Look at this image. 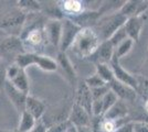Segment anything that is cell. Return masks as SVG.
Masks as SVG:
<instances>
[{"label": "cell", "instance_id": "obj_30", "mask_svg": "<svg viewBox=\"0 0 148 132\" xmlns=\"http://www.w3.org/2000/svg\"><path fill=\"white\" fill-rule=\"evenodd\" d=\"M126 39H128V37H127V34H126V31H125L124 25H123L122 28H119L117 31H116L114 34H113V35H112L108 41L113 44V46H114V49H115L118 44L122 43L124 40H126Z\"/></svg>", "mask_w": 148, "mask_h": 132}, {"label": "cell", "instance_id": "obj_32", "mask_svg": "<svg viewBox=\"0 0 148 132\" xmlns=\"http://www.w3.org/2000/svg\"><path fill=\"white\" fill-rule=\"evenodd\" d=\"M84 83L86 84V86L90 89H92V88H97V87H102V86H105V85H107L106 83L99 77L97 76L96 74H94V75L90 76V77H87L86 79L84 81Z\"/></svg>", "mask_w": 148, "mask_h": 132}, {"label": "cell", "instance_id": "obj_35", "mask_svg": "<svg viewBox=\"0 0 148 132\" xmlns=\"http://www.w3.org/2000/svg\"><path fill=\"white\" fill-rule=\"evenodd\" d=\"M92 114L95 117H103V102L102 99L99 100H93L92 104Z\"/></svg>", "mask_w": 148, "mask_h": 132}, {"label": "cell", "instance_id": "obj_15", "mask_svg": "<svg viewBox=\"0 0 148 132\" xmlns=\"http://www.w3.org/2000/svg\"><path fill=\"white\" fill-rule=\"evenodd\" d=\"M99 18H101V16H99V10L97 11H94V10L86 11V10H84L80 14L74 16V17H70V18H66V19H70L75 24L79 25L80 28L84 29V28H92L93 25H95L97 23Z\"/></svg>", "mask_w": 148, "mask_h": 132}, {"label": "cell", "instance_id": "obj_14", "mask_svg": "<svg viewBox=\"0 0 148 132\" xmlns=\"http://www.w3.org/2000/svg\"><path fill=\"white\" fill-rule=\"evenodd\" d=\"M143 25H144V14L138 17L128 18L124 24V29L126 31V34L128 39L133 40L134 43L139 41V37L142 33Z\"/></svg>", "mask_w": 148, "mask_h": 132}, {"label": "cell", "instance_id": "obj_4", "mask_svg": "<svg viewBox=\"0 0 148 132\" xmlns=\"http://www.w3.org/2000/svg\"><path fill=\"white\" fill-rule=\"evenodd\" d=\"M43 26L44 25H38L36 23L20 34L19 38L22 41L25 51H27V47L38 49L47 41Z\"/></svg>", "mask_w": 148, "mask_h": 132}, {"label": "cell", "instance_id": "obj_23", "mask_svg": "<svg viewBox=\"0 0 148 132\" xmlns=\"http://www.w3.org/2000/svg\"><path fill=\"white\" fill-rule=\"evenodd\" d=\"M37 120L34 119L30 113L27 111L20 113V120H19V125L17 128L18 132H30L37 125Z\"/></svg>", "mask_w": 148, "mask_h": 132}, {"label": "cell", "instance_id": "obj_38", "mask_svg": "<svg viewBox=\"0 0 148 132\" xmlns=\"http://www.w3.org/2000/svg\"><path fill=\"white\" fill-rule=\"evenodd\" d=\"M140 74H142V76L145 79H148V57L143 64L142 69H140Z\"/></svg>", "mask_w": 148, "mask_h": 132}, {"label": "cell", "instance_id": "obj_39", "mask_svg": "<svg viewBox=\"0 0 148 132\" xmlns=\"http://www.w3.org/2000/svg\"><path fill=\"white\" fill-rule=\"evenodd\" d=\"M76 132H92V129L90 127H80V128H75Z\"/></svg>", "mask_w": 148, "mask_h": 132}, {"label": "cell", "instance_id": "obj_31", "mask_svg": "<svg viewBox=\"0 0 148 132\" xmlns=\"http://www.w3.org/2000/svg\"><path fill=\"white\" fill-rule=\"evenodd\" d=\"M71 127H72V125L66 119L64 121L56 122L51 127H47V132H68Z\"/></svg>", "mask_w": 148, "mask_h": 132}, {"label": "cell", "instance_id": "obj_21", "mask_svg": "<svg viewBox=\"0 0 148 132\" xmlns=\"http://www.w3.org/2000/svg\"><path fill=\"white\" fill-rule=\"evenodd\" d=\"M12 85L14 88H17L18 90L25 93V94H29V89H30V84H29V78L25 74V69L19 68L18 73L13 76L10 81H7Z\"/></svg>", "mask_w": 148, "mask_h": 132}, {"label": "cell", "instance_id": "obj_27", "mask_svg": "<svg viewBox=\"0 0 148 132\" xmlns=\"http://www.w3.org/2000/svg\"><path fill=\"white\" fill-rule=\"evenodd\" d=\"M133 45H134V41L130 40V39H126L124 40L122 43H119L114 49V56L115 58H117L118 61L122 58L123 56L127 55L130 52V50L133 49Z\"/></svg>", "mask_w": 148, "mask_h": 132}, {"label": "cell", "instance_id": "obj_41", "mask_svg": "<svg viewBox=\"0 0 148 132\" xmlns=\"http://www.w3.org/2000/svg\"><path fill=\"white\" fill-rule=\"evenodd\" d=\"M74 131H75V128H74L73 126H72L71 128H70V129H69V131H68V132H74Z\"/></svg>", "mask_w": 148, "mask_h": 132}, {"label": "cell", "instance_id": "obj_2", "mask_svg": "<svg viewBox=\"0 0 148 132\" xmlns=\"http://www.w3.org/2000/svg\"><path fill=\"white\" fill-rule=\"evenodd\" d=\"M126 21H127V18L118 11L99 18L97 23L95 24L96 26L95 32L99 35L101 42L110 40L112 35L117 31L119 28H122L125 24Z\"/></svg>", "mask_w": 148, "mask_h": 132}, {"label": "cell", "instance_id": "obj_18", "mask_svg": "<svg viewBox=\"0 0 148 132\" xmlns=\"http://www.w3.org/2000/svg\"><path fill=\"white\" fill-rule=\"evenodd\" d=\"M59 10L61 11L62 16L65 18L77 16L81 12H83L84 9V3L79 0H64L59 2Z\"/></svg>", "mask_w": 148, "mask_h": 132}, {"label": "cell", "instance_id": "obj_28", "mask_svg": "<svg viewBox=\"0 0 148 132\" xmlns=\"http://www.w3.org/2000/svg\"><path fill=\"white\" fill-rule=\"evenodd\" d=\"M127 118L122 120H107L104 119L101 122V129L104 132H116L118 130V128L121 126H123L124 123L128 122L126 121Z\"/></svg>", "mask_w": 148, "mask_h": 132}, {"label": "cell", "instance_id": "obj_40", "mask_svg": "<svg viewBox=\"0 0 148 132\" xmlns=\"http://www.w3.org/2000/svg\"><path fill=\"white\" fill-rule=\"evenodd\" d=\"M144 107H145V110H146V112L148 113V99H146V101H145V105H144Z\"/></svg>", "mask_w": 148, "mask_h": 132}, {"label": "cell", "instance_id": "obj_36", "mask_svg": "<svg viewBox=\"0 0 148 132\" xmlns=\"http://www.w3.org/2000/svg\"><path fill=\"white\" fill-rule=\"evenodd\" d=\"M133 132H148V122L133 121Z\"/></svg>", "mask_w": 148, "mask_h": 132}, {"label": "cell", "instance_id": "obj_42", "mask_svg": "<svg viewBox=\"0 0 148 132\" xmlns=\"http://www.w3.org/2000/svg\"><path fill=\"white\" fill-rule=\"evenodd\" d=\"M0 132H18V131H17V130H14V131H1V130H0Z\"/></svg>", "mask_w": 148, "mask_h": 132}, {"label": "cell", "instance_id": "obj_24", "mask_svg": "<svg viewBox=\"0 0 148 132\" xmlns=\"http://www.w3.org/2000/svg\"><path fill=\"white\" fill-rule=\"evenodd\" d=\"M36 65L44 72H56L59 67L56 60L45 55H41L39 53L37 54V58H36Z\"/></svg>", "mask_w": 148, "mask_h": 132}, {"label": "cell", "instance_id": "obj_37", "mask_svg": "<svg viewBox=\"0 0 148 132\" xmlns=\"http://www.w3.org/2000/svg\"><path fill=\"white\" fill-rule=\"evenodd\" d=\"M30 132H47V125L44 123L42 120H39L37 122V125H36V127Z\"/></svg>", "mask_w": 148, "mask_h": 132}, {"label": "cell", "instance_id": "obj_22", "mask_svg": "<svg viewBox=\"0 0 148 132\" xmlns=\"http://www.w3.org/2000/svg\"><path fill=\"white\" fill-rule=\"evenodd\" d=\"M37 54L36 52H25L19 54L16 57L13 64H16L19 68L25 69L28 66L31 65H36V58H37Z\"/></svg>", "mask_w": 148, "mask_h": 132}, {"label": "cell", "instance_id": "obj_34", "mask_svg": "<svg viewBox=\"0 0 148 132\" xmlns=\"http://www.w3.org/2000/svg\"><path fill=\"white\" fill-rule=\"evenodd\" d=\"M9 64L0 58V89H3V86L7 83V68Z\"/></svg>", "mask_w": 148, "mask_h": 132}, {"label": "cell", "instance_id": "obj_13", "mask_svg": "<svg viewBox=\"0 0 148 132\" xmlns=\"http://www.w3.org/2000/svg\"><path fill=\"white\" fill-rule=\"evenodd\" d=\"M25 111L30 113L34 119L39 121L44 116L47 111V105L41 99H39L34 96H31L30 94L27 96L25 105Z\"/></svg>", "mask_w": 148, "mask_h": 132}, {"label": "cell", "instance_id": "obj_6", "mask_svg": "<svg viewBox=\"0 0 148 132\" xmlns=\"http://www.w3.org/2000/svg\"><path fill=\"white\" fill-rule=\"evenodd\" d=\"M81 29L77 24H75L70 19L62 20V32H61V39H60V44H59V50L60 52L65 53L66 51L71 47V45L75 40L77 33L81 31Z\"/></svg>", "mask_w": 148, "mask_h": 132}, {"label": "cell", "instance_id": "obj_33", "mask_svg": "<svg viewBox=\"0 0 148 132\" xmlns=\"http://www.w3.org/2000/svg\"><path fill=\"white\" fill-rule=\"evenodd\" d=\"M108 90H110L108 85H105V86L97 87V88H92L91 89V95H92L93 100H99V99H102L105 95L108 93Z\"/></svg>", "mask_w": 148, "mask_h": 132}, {"label": "cell", "instance_id": "obj_17", "mask_svg": "<svg viewBox=\"0 0 148 132\" xmlns=\"http://www.w3.org/2000/svg\"><path fill=\"white\" fill-rule=\"evenodd\" d=\"M113 56H114V46L107 40V41H103V42L99 43L96 52L91 57H92V60L94 62H96V64L97 63L110 64Z\"/></svg>", "mask_w": 148, "mask_h": 132}, {"label": "cell", "instance_id": "obj_16", "mask_svg": "<svg viewBox=\"0 0 148 132\" xmlns=\"http://www.w3.org/2000/svg\"><path fill=\"white\" fill-rule=\"evenodd\" d=\"M76 105H79L83 108L84 110H86L90 114H92V104L93 98L91 95V89L87 87L86 84L83 82L79 84L77 90H76Z\"/></svg>", "mask_w": 148, "mask_h": 132}, {"label": "cell", "instance_id": "obj_19", "mask_svg": "<svg viewBox=\"0 0 148 132\" xmlns=\"http://www.w3.org/2000/svg\"><path fill=\"white\" fill-rule=\"evenodd\" d=\"M56 63L58 66H60L62 68V70L65 73V76L68 78L70 83L73 85L76 83V73H75V69H74L73 65L71 63V61L69 60L66 53H63V52H59L58 55H56Z\"/></svg>", "mask_w": 148, "mask_h": 132}, {"label": "cell", "instance_id": "obj_5", "mask_svg": "<svg viewBox=\"0 0 148 132\" xmlns=\"http://www.w3.org/2000/svg\"><path fill=\"white\" fill-rule=\"evenodd\" d=\"M27 18V13L21 11L20 9H13L10 12L6 13L2 18H0V29L7 31H21Z\"/></svg>", "mask_w": 148, "mask_h": 132}, {"label": "cell", "instance_id": "obj_20", "mask_svg": "<svg viewBox=\"0 0 148 132\" xmlns=\"http://www.w3.org/2000/svg\"><path fill=\"white\" fill-rule=\"evenodd\" d=\"M128 114V108L124 101L118 99L117 102L103 114V118L107 120H122Z\"/></svg>", "mask_w": 148, "mask_h": 132}, {"label": "cell", "instance_id": "obj_3", "mask_svg": "<svg viewBox=\"0 0 148 132\" xmlns=\"http://www.w3.org/2000/svg\"><path fill=\"white\" fill-rule=\"evenodd\" d=\"M25 52L27 51L18 35H10L0 43V58L7 63L11 62V64H13L16 57Z\"/></svg>", "mask_w": 148, "mask_h": 132}, {"label": "cell", "instance_id": "obj_10", "mask_svg": "<svg viewBox=\"0 0 148 132\" xmlns=\"http://www.w3.org/2000/svg\"><path fill=\"white\" fill-rule=\"evenodd\" d=\"M148 8V1H139V0H130L125 1L124 5L121 7L118 12L125 16L127 19L133 17L143 16Z\"/></svg>", "mask_w": 148, "mask_h": 132}, {"label": "cell", "instance_id": "obj_26", "mask_svg": "<svg viewBox=\"0 0 148 132\" xmlns=\"http://www.w3.org/2000/svg\"><path fill=\"white\" fill-rule=\"evenodd\" d=\"M97 76H99L106 84H110L112 81H114V74L112 70L111 66L105 63H97L96 64V73Z\"/></svg>", "mask_w": 148, "mask_h": 132}, {"label": "cell", "instance_id": "obj_29", "mask_svg": "<svg viewBox=\"0 0 148 132\" xmlns=\"http://www.w3.org/2000/svg\"><path fill=\"white\" fill-rule=\"evenodd\" d=\"M117 100H118L117 96L110 89L108 93L102 98V102H103V114H104L108 109H111V108L117 102Z\"/></svg>", "mask_w": 148, "mask_h": 132}, {"label": "cell", "instance_id": "obj_7", "mask_svg": "<svg viewBox=\"0 0 148 132\" xmlns=\"http://www.w3.org/2000/svg\"><path fill=\"white\" fill-rule=\"evenodd\" d=\"M108 65L111 66L112 70H113L114 79H116L117 82L122 83L124 85H127V86L132 87L133 89H135L136 91H138L139 83L137 81V78H135V76H133L126 69L123 68V66L121 65L117 58L113 57Z\"/></svg>", "mask_w": 148, "mask_h": 132}, {"label": "cell", "instance_id": "obj_8", "mask_svg": "<svg viewBox=\"0 0 148 132\" xmlns=\"http://www.w3.org/2000/svg\"><path fill=\"white\" fill-rule=\"evenodd\" d=\"M6 93L7 97L9 98V100L11 101V104L13 105V107L16 108V110L19 112V114L25 111V99L28 95L18 90L17 88H14L9 82H7L3 86L2 89Z\"/></svg>", "mask_w": 148, "mask_h": 132}, {"label": "cell", "instance_id": "obj_11", "mask_svg": "<svg viewBox=\"0 0 148 132\" xmlns=\"http://www.w3.org/2000/svg\"><path fill=\"white\" fill-rule=\"evenodd\" d=\"M43 29L47 40L50 43L53 44L54 46L59 47L62 32V20L56 19V18L49 20L45 22Z\"/></svg>", "mask_w": 148, "mask_h": 132}, {"label": "cell", "instance_id": "obj_1", "mask_svg": "<svg viewBox=\"0 0 148 132\" xmlns=\"http://www.w3.org/2000/svg\"><path fill=\"white\" fill-rule=\"evenodd\" d=\"M101 40L93 28L81 29L70 49H72L75 55L81 58L91 57L96 52Z\"/></svg>", "mask_w": 148, "mask_h": 132}, {"label": "cell", "instance_id": "obj_12", "mask_svg": "<svg viewBox=\"0 0 148 132\" xmlns=\"http://www.w3.org/2000/svg\"><path fill=\"white\" fill-rule=\"evenodd\" d=\"M108 87L114 94L117 96V98L122 101H135L137 97V91L132 87L124 85L122 83L117 82L116 79L112 81L110 84H107Z\"/></svg>", "mask_w": 148, "mask_h": 132}, {"label": "cell", "instance_id": "obj_25", "mask_svg": "<svg viewBox=\"0 0 148 132\" xmlns=\"http://www.w3.org/2000/svg\"><path fill=\"white\" fill-rule=\"evenodd\" d=\"M17 6L18 9L25 13H38L41 10L40 2L34 1V0H19L17 1Z\"/></svg>", "mask_w": 148, "mask_h": 132}, {"label": "cell", "instance_id": "obj_9", "mask_svg": "<svg viewBox=\"0 0 148 132\" xmlns=\"http://www.w3.org/2000/svg\"><path fill=\"white\" fill-rule=\"evenodd\" d=\"M68 121L74 128H80V127L91 128V114L76 104L72 106L71 112L68 117Z\"/></svg>", "mask_w": 148, "mask_h": 132}]
</instances>
